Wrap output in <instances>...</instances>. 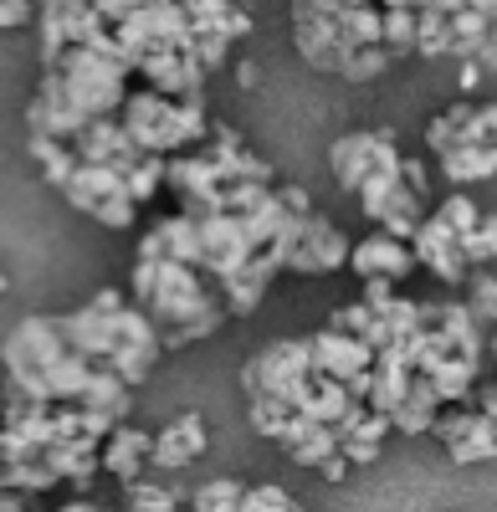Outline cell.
I'll return each instance as SVG.
<instances>
[{
    "mask_svg": "<svg viewBox=\"0 0 497 512\" xmlns=\"http://www.w3.org/2000/svg\"><path fill=\"white\" fill-rule=\"evenodd\" d=\"M41 461H47L62 482H77V492H88L93 477H98V446L93 441H47L41 446Z\"/></svg>",
    "mask_w": 497,
    "mask_h": 512,
    "instance_id": "22",
    "label": "cell"
},
{
    "mask_svg": "<svg viewBox=\"0 0 497 512\" xmlns=\"http://www.w3.org/2000/svg\"><path fill=\"white\" fill-rule=\"evenodd\" d=\"M118 123L139 154H175L205 139V103H180L154 88H139V93H123Z\"/></svg>",
    "mask_w": 497,
    "mask_h": 512,
    "instance_id": "3",
    "label": "cell"
},
{
    "mask_svg": "<svg viewBox=\"0 0 497 512\" xmlns=\"http://www.w3.org/2000/svg\"><path fill=\"white\" fill-rule=\"evenodd\" d=\"M293 507L298 502L282 487H241V502H236V512H293Z\"/></svg>",
    "mask_w": 497,
    "mask_h": 512,
    "instance_id": "39",
    "label": "cell"
},
{
    "mask_svg": "<svg viewBox=\"0 0 497 512\" xmlns=\"http://www.w3.org/2000/svg\"><path fill=\"white\" fill-rule=\"evenodd\" d=\"M88 6L103 16V21H118L123 11H134V6H144V0H88Z\"/></svg>",
    "mask_w": 497,
    "mask_h": 512,
    "instance_id": "49",
    "label": "cell"
},
{
    "mask_svg": "<svg viewBox=\"0 0 497 512\" xmlns=\"http://www.w3.org/2000/svg\"><path fill=\"white\" fill-rule=\"evenodd\" d=\"M159 185H164V154H144L129 175H123V190H129V200L134 205H144V200H154L159 195Z\"/></svg>",
    "mask_w": 497,
    "mask_h": 512,
    "instance_id": "33",
    "label": "cell"
},
{
    "mask_svg": "<svg viewBox=\"0 0 497 512\" xmlns=\"http://www.w3.org/2000/svg\"><path fill=\"white\" fill-rule=\"evenodd\" d=\"M0 26H31V0H0Z\"/></svg>",
    "mask_w": 497,
    "mask_h": 512,
    "instance_id": "46",
    "label": "cell"
},
{
    "mask_svg": "<svg viewBox=\"0 0 497 512\" xmlns=\"http://www.w3.org/2000/svg\"><path fill=\"white\" fill-rule=\"evenodd\" d=\"M400 185V144H395V128H375V154H369V169L359 180V205H364V221H380L385 200Z\"/></svg>",
    "mask_w": 497,
    "mask_h": 512,
    "instance_id": "13",
    "label": "cell"
},
{
    "mask_svg": "<svg viewBox=\"0 0 497 512\" xmlns=\"http://www.w3.org/2000/svg\"><path fill=\"white\" fill-rule=\"evenodd\" d=\"M328 451H339V436L328 431V425H318V431H308V436L293 446V461H298V466H318Z\"/></svg>",
    "mask_w": 497,
    "mask_h": 512,
    "instance_id": "40",
    "label": "cell"
},
{
    "mask_svg": "<svg viewBox=\"0 0 497 512\" xmlns=\"http://www.w3.org/2000/svg\"><path fill=\"white\" fill-rule=\"evenodd\" d=\"M26 123H31V134H52V139H72L82 123H88V113H77L72 103H67V93H62V82H57V72L47 67V77H41V93L26 103Z\"/></svg>",
    "mask_w": 497,
    "mask_h": 512,
    "instance_id": "17",
    "label": "cell"
},
{
    "mask_svg": "<svg viewBox=\"0 0 497 512\" xmlns=\"http://www.w3.org/2000/svg\"><path fill=\"white\" fill-rule=\"evenodd\" d=\"M344 267H354L359 277H390V282H400V277L416 272V251H410L405 241H395V236H385V231H375V236H364L359 246L349 241Z\"/></svg>",
    "mask_w": 497,
    "mask_h": 512,
    "instance_id": "16",
    "label": "cell"
},
{
    "mask_svg": "<svg viewBox=\"0 0 497 512\" xmlns=\"http://www.w3.org/2000/svg\"><path fill=\"white\" fill-rule=\"evenodd\" d=\"M421 323V303H405V297H390L385 308H369V328L359 333L364 338V349L375 354V349H390L400 344V338Z\"/></svg>",
    "mask_w": 497,
    "mask_h": 512,
    "instance_id": "21",
    "label": "cell"
},
{
    "mask_svg": "<svg viewBox=\"0 0 497 512\" xmlns=\"http://www.w3.org/2000/svg\"><path fill=\"white\" fill-rule=\"evenodd\" d=\"M113 287H103L88 308H77V313H67V318H52L57 323V333H62V344L72 349V354H82L88 364H103L108 359V349H113V328H108V303H113Z\"/></svg>",
    "mask_w": 497,
    "mask_h": 512,
    "instance_id": "11",
    "label": "cell"
},
{
    "mask_svg": "<svg viewBox=\"0 0 497 512\" xmlns=\"http://www.w3.org/2000/svg\"><path fill=\"white\" fill-rule=\"evenodd\" d=\"M62 477L52 472L47 461H11L0 466V487H16V492H52Z\"/></svg>",
    "mask_w": 497,
    "mask_h": 512,
    "instance_id": "31",
    "label": "cell"
},
{
    "mask_svg": "<svg viewBox=\"0 0 497 512\" xmlns=\"http://www.w3.org/2000/svg\"><path fill=\"white\" fill-rule=\"evenodd\" d=\"M410 251H416V267H431L446 287H462L467 282V256H462V241H457V231H451L441 216H421V226H416V236L405 241Z\"/></svg>",
    "mask_w": 497,
    "mask_h": 512,
    "instance_id": "9",
    "label": "cell"
},
{
    "mask_svg": "<svg viewBox=\"0 0 497 512\" xmlns=\"http://www.w3.org/2000/svg\"><path fill=\"white\" fill-rule=\"evenodd\" d=\"M67 149H72L77 164H113V169H123V175H129V169L144 159V154L134 149V139L123 134L118 118H88V123H82L77 134L67 139Z\"/></svg>",
    "mask_w": 497,
    "mask_h": 512,
    "instance_id": "10",
    "label": "cell"
},
{
    "mask_svg": "<svg viewBox=\"0 0 497 512\" xmlns=\"http://www.w3.org/2000/svg\"><path fill=\"white\" fill-rule=\"evenodd\" d=\"M441 180L446 185H477V180H492L497 175V149L492 139L487 144H457V149H441Z\"/></svg>",
    "mask_w": 497,
    "mask_h": 512,
    "instance_id": "23",
    "label": "cell"
},
{
    "mask_svg": "<svg viewBox=\"0 0 497 512\" xmlns=\"http://www.w3.org/2000/svg\"><path fill=\"white\" fill-rule=\"evenodd\" d=\"M0 512H31V492H16V487H0Z\"/></svg>",
    "mask_w": 497,
    "mask_h": 512,
    "instance_id": "50",
    "label": "cell"
},
{
    "mask_svg": "<svg viewBox=\"0 0 497 512\" xmlns=\"http://www.w3.org/2000/svg\"><path fill=\"white\" fill-rule=\"evenodd\" d=\"M62 195L108 231H129L139 216V205L123 190V169L113 164H72V175L62 180Z\"/></svg>",
    "mask_w": 497,
    "mask_h": 512,
    "instance_id": "6",
    "label": "cell"
},
{
    "mask_svg": "<svg viewBox=\"0 0 497 512\" xmlns=\"http://www.w3.org/2000/svg\"><path fill=\"white\" fill-rule=\"evenodd\" d=\"M31 159L41 164V175H47V185H57L62 190V180L72 175V149L62 144V139H52V134H31Z\"/></svg>",
    "mask_w": 497,
    "mask_h": 512,
    "instance_id": "29",
    "label": "cell"
},
{
    "mask_svg": "<svg viewBox=\"0 0 497 512\" xmlns=\"http://www.w3.org/2000/svg\"><path fill=\"white\" fill-rule=\"evenodd\" d=\"M385 67H390L385 47H349V57H344L339 77H349V82H369V77H380Z\"/></svg>",
    "mask_w": 497,
    "mask_h": 512,
    "instance_id": "37",
    "label": "cell"
},
{
    "mask_svg": "<svg viewBox=\"0 0 497 512\" xmlns=\"http://www.w3.org/2000/svg\"><path fill=\"white\" fill-rule=\"evenodd\" d=\"M134 303L159 328V349H185L195 338H211L226 323V308L205 292L200 272L185 262H170V256H139Z\"/></svg>",
    "mask_w": 497,
    "mask_h": 512,
    "instance_id": "1",
    "label": "cell"
},
{
    "mask_svg": "<svg viewBox=\"0 0 497 512\" xmlns=\"http://www.w3.org/2000/svg\"><path fill=\"white\" fill-rule=\"evenodd\" d=\"M436 410H441V400H436V390H431V379H426V374H410L400 405L390 410V431L416 436V431H426V425H431Z\"/></svg>",
    "mask_w": 497,
    "mask_h": 512,
    "instance_id": "24",
    "label": "cell"
},
{
    "mask_svg": "<svg viewBox=\"0 0 497 512\" xmlns=\"http://www.w3.org/2000/svg\"><path fill=\"white\" fill-rule=\"evenodd\" d=\"M134 72L144 77V88L164 93V98H180V103H205V67L195 52L180 47H154L134 62Z\"/></svg>",
    "mask_w": 497,
    "mask_h": 512,
    "instance_id": "8",
    "label": "cell"
},
{
    "mask_svg": "<svg viewBox=\"0 0 497 512\" xmlns=\"http://www.w3.org/2000/svg\"><path fill=\"white\" fill-rule=\"evenodd\" d=\"M308 379H313L308 338H277V344H267L252 364L241 369V390H246V405L293 410Z\"/></svg>",
    "mask_w": 497,
    "mask_h": 512,
    "instance_id": "5",
    "label": "cell"
},
{
    "mask_svg": "<svg viewBox=\"0 0 497 512\" xmlns=\"http://www.w3.org/2000/svg\"><path fill=\"white\" fill-rule=\"evenodd\" d=\"M446 26H451V41H457V36H487V31H492V21H487L482 11H467V6H462V11H451Z\"/></svg>",
    "mask_w": 497,
    "mask_h": 512,
    "instance_id": "42",
    "label": "cell"
},
{
    "mask_svg": "<svg viewBox=\"0 0 497 512\" xmlns=\"http://www.w3.org/2000/svg\"><path fill=\"white\" fill-rule=\"evenodd\" d=\"M72 405H82V410H93V415H103V420H113V425H118V420H129L134 395H129V384H123L108 364H93Z\"/></svg>",
    "mask_w": 497,
    "mask_h": 512,
    "instance_id": "20",
    "label": "cell"
},
{
    "mask_svg": "<svg viewBox=\"0 0 497 512\" xmlns=\"http://www.w3.org/2000/svg\"><path fill=\"white\" fill-rule=\"evenodd\" d=\"M395 297V282L390 277H364V308H385Z\"/></svg>",
    "mask_w": 497,
    "mask_h": 512,
    "instance_id": "44",
    "label": "cell"
},
{
    "mask_svg": "<svg viewBox=\"0 0 497 512\" xmlns=\"http://www.w3.org/2000/svg\"><path fill=\"white\" fill-rule=\"evenodd\" d=\"M205 139H211V154L216 159V169H221V180L231 185V180H262V185H272V164H262L252 149L241 144V134L236 128H226V123H205Z\"/></svg>",
    "mask_w": 497,
    "mask_h": 512,
    "instance_id": "18",
    "label": "cell"
},
{
    "mask_svg": "<svg viewBox=\"0 0 497 512\" xmlns=\"http://www.w3.org/2000/svg\"><path fill=\"white\" fill-rule=\"evenodd\" d=\"M200 451H205V420L180 415L159 436H149V472H185L190 461H200Z\"/></svg>",
    "mask_w": 497,
    "mask_h": 512,
    "instance_id": "14",
    "label": "cell"
},
{
    "mask_svg": "<svg viewBox=\"0 0 497 512\" xmlns=\"http://www.w3.org/2000/svg\"><path fill=\"white\" fill-rule=\"evenodd\" d=\"M339 451L349 456V466H364V461H375L380 456V441H359V436H344Z\"/></svg>",
    "mask_w": 497,
    "mask_h": 512,
    "instance_id": "43",
    "label": "cell"
},
{
    "mask_svg": "<svg viewBox=\"0 0 497 512\" xmlns=\"http://www.w3.org/2000/svg\"><path fill=\"white\" fill-rule=\"evenodd\" d=\"M103 472H113L118 482H134L149 472V431H134V425H113L103 436V456H98Z\"/></svg>",
    "mask_w": 497,
    "mask_h": 512,
    "instance_id": "19",
    "label": "cell"
},
{
    "mask_svg": "<svg viewBox=\"0 0 497 512\" xmlns=\"http://www.w3.org/2000/svg\"><path fill=\"white\" fill-rule=\"evenodd\" d=\"M467 11H482V16L492 21V16H497V0H467Z\"/></svg>",
    "mask_w": 497,
    "mask_h": 512,
    "instance_id": "55",
    "label": "cell"
},
{
    "mask_svg": "<svg viewBox=\"0 0 497 512\" xmlns=\"http://www.w3.org/2000/svg\"><path fill=\"white\" fill-rule=\"evenodd\" d=\"M57 512H103V507H98V502H88V497H72V502H67V507H57Z\"/></svg>",
    "mask_w": 497,
    "mask_h": 512,
    "instance_id": "53",
    "label": "cell"
},
{
    "mask_svg": "<svg viewBox=\"0 0 497 512\" xmlns=\"http://www.w3.org/2000/svg\"><path fill=\"white\" fill-rule=\"evenodd\" d=\"M482 415H497V395H492V384L482 390Z\"/></svg>",
    "mask_w": 497,
    "mask_h": 512,
    "instance_id": "56",
    "label": "cell"
},
{
    "mask_svg": "<svg viewBox=\"0 0 497 512\" xmlns=\"http://www.w3.org/2000/svg\"><path fill=\"white\" fill-rule=\"evenodd\" d=\"M318 472H323V482H344V477H349V456H344V451H328V456L318 461Z\"/></svg>",
    "mask_w": 497,
    "mask_h": 512,
    "instance_id": "47",
    "label": "cell"
},
{
    "mask_svg": "<svg viewBox=\"0 0 497 512\" xmlns=\"http://www.w3.org/2000/svg\"><path fill=\"white\" fill-rule=\"evenodd\" d=\"M0 369H6V379L26 400L72 405L93 364L62 344L52 318H26V323H16V333L6 338V344H0Z\"/></svg>",
    "mask_w": 497,
    "mask_h": 512,
    "instance_id": "2",
    "label": "cell"
},
{
    "mask_svg": "<svg viewBox=\"0 0 497 512\" xmlns=\"http://www.w3.org/2000/svg\"><path fill=\"white\" fill-rule=\"evenodd\" d=\"M190 502H195V512H236V502H241V482H231V477L205 482Z\"/></svg>",
    "mask_w": 497,
    "mask_h": 512,
    "instance_id": "38",
    "label": "cell"
},
{
    "mask_svg": "<svg viewBox=\"0 0 497 512\" xmlns=\"http://www.w3.org/2000/svg\"><path fill=\"white\" fill-rule=\"evenodd\" d=\"M344 256H349V236L334 226V221H323V216H303V231H298V246L293 256H287V267L303 272V277H318V272H334L344 267Z\"/></svg>",
    "mask_w": 497,
    "mask_h": 512,
    "instance_id": "12",
    "label": "cell"
},
{
    "mask_svg": "<svg viewBox=\"0 0 497 512\" xmlns=\"http://www.w3.org/2000/svg\"><path fill=\"white\" fill-rule=\"evenodd\" d=\"M272 190H277V185H272ZM277 200H282L287 210H293V216H308V210H313V200H308L298 185H282V190H277Z\"/></svg>",
    "mask_w": 497,
    "mask_h": 512,
    "instance_id": "48",
    "label": "cell"
},
{
    "mask_svg": "<svg viewBox=\"0 0 497 512\" xmlns=\"http://www.w3.org/2000/svg\"><path fill=\"white\" fill-rule=\"evenodd\" d=\"M0 292H6V277H0Z\"/></svg>",
    "mask_w": 497,
    "mask_h": 512,
    "instance_id": "57",
    "label": "cell"
},
{
    "mask_svg": "<svg viewBox=\"0 0 497 512\" xmlns=\"http://www.w3.org/2000/svg\"><path fill=\"white\" fill-rule=\"evenodd\" d=\"M380 47L390 62L416 57V11L405 6H380Z\"/></svg>",
    "mask_w": 497,
    "mask_h": 512,
    "instance_id": "27",
    "label": "cell"
},
{
    "mask_svg": "<svg viewBox=\"0 0 497 512\" xmlns=\"http://www.w3.org/2000/svg\"><path fill=\"white\" fill-rule=\"evenodd\" d=\"M436 216H441L451 231L462 236V231H472V226H477V216H482V210H477L467 195H451V200H441V205H436Z\"/></svg>",
    "mask_w": 497,
    "mask_h": 512,
    "instance_id": "41",
    "label": "cell"
},
{
    "mask_svg": "<svg viewBox=\"0 0 497 512\" xmlns=\"http://www.w3.org/2000/svg\"><path fill=\"white\" fill-rule=\"evenodd\" d=\"M334 328H344V333H354V338H359V333L369 328V308H364V303H349V308H339Z\"/></svg>",
    "mask_w": 497,
    "mask_h": 512,
    "instance_id": "45",
    "label": "cell"
},
{
    "mask_svg": "<svg viewBox=\"0 0 497 512\" xmlns=\"http://www.w3.org/2000/svg\"><path fill=\"white\" fill-rule=\"evenodd\" d=\"M334 31H339L344 47H380V6L375 0H364V6H339Z\"/></svg>",
    "mask_w": 497,
    "mask_h": 512,
    "instance_id": "25",
    "label": "cell"
},
{
    "mask_svg": "<svg viewBox=\"0 0 497 512\" xmlns=\"http://www.w3.org/2000/svg\"><path fill=\"white\" fill-rule=\"evenodd\" d=\"M293 512H303V507H293Z\"/></svg>",
    "mask_w": 497,
    "mask_h": 512,
    "instance_id": "58",
    "label": "cell"
},
{
    "mask_svg": "<svg viewBox=\"0 0 497 512\" xmlns=\"http://www.w3.org/2000/svg\"><path fill=\"white\" fill-rule=\"evenodd\" d=\"M236 82H241V88H257V82H262L257 62H236Z\"/></svg>",
    "mask_w": 497,
    "mask_h": 512,
    "instance_id": "52",
    "label": "cell"
},
{
    "mask_svg": "<svg viewBox=\"0 0 497 512\" xmlns=\"http://www.w3.org/2000/svg\"><path fill=\"white\" fill-rule=\"evenodd\" d=\"M123 487H129V512H175L180 507L175 487H159V482H144V477L123 482Z\"/></svg>",
    "mask_w": 497,
    "mask_h": 512,
    "instance_id": "35",
    "label": "cell"
},
{
    "mask_svg": "<svg viewBox=\"0 0 497 512\" xmlns=\"http://www.w3.org/2000/svg\"><path fill=\"white\" fill-rule=\"evenodd\" d=\"M36 16V36H41V67H57V57L67 52V31H62V6L57 0H41Z\"/></svg>",
    "mask_w": 497,
    "mask_h": 512,
    "instance_id": "30",
    "label": "cell"
},
{
    "mask_svg": "<svg viewBox=\"0 0 497 512\" xmlns=\"http://www.w3.org/2000/svg\"><path fill=\"white\" fill-rule=\"evenodd\" d=\"M369 354L364 349V338H354V333H344V328H323L318 338H308V364H313V374H323V379H349V374H359V369H369Z\"/></svg>",
    "mask_w": 497,
    "mask_h": 512,
    "instance_id": "15",
    "label": "cell"
},
{
    "mask_svg": "<svg viewBox=\"0 0 497 512\" xmlns=\"http://www.w3.org/2000/svg\"><path fill=\"white\" fill-rule=\"evenodd\" d=\"M369 154H375V128H364V134H344L334 144V175L344 190H359L364 169H369Z\"/></svg>",
    "mask_w": 497,
    "mask_h": 512,
    "instance_id": "26",
    "label": "cell"
},
{
    "mask_svg": "<svg viewBox=\"0 0 497 512\" xmlns=\"http://www.w3.org/2000/svg\"><path fill=\"white\" fill-rule=\"evenodd\" d=\"M457 241H462L467 267H492V256H497V221L492 216H477V226L462 231Z\"/></svg>",
    "mask_w": 497,
    "mask_h": 512,
    "instance_id": "34",
    "label": "cell"
},
{
    "mask_svg": "<svg viewBox=\"0 0 497 512\" xmlns=\"http://www.w3.org/2000/svg\"><path fill=\"white\" fill-rule=\"evenodd\" d=\"M57 82H62V93L77 113H88V118H118L123 108V93H129V67L93 52V47H67L57 57Z\"/></svg>",
    "mask_w": 497,
    "mask_h": 512,
    "instance_id": "4",
    "label": "cell"
},
{
    "mask_svg": "<svg viewBox=\"0 0 497 512\" xmlns=\"http://www.w3.org/2000/svg\"><path fill=\"white\" fill-rule=\"evenodd\" d=\"M467 287H472L467 313H472V323H477V328H487V323L497 318V282H492V272H487V267H472V272H467Z\"/></svg>",
    "mask_w": 497,
    "mask_h": 512,
    "instance_id": "36",
    "label": "cell"
},
{
    "mask_svg": "<svg viewBox=\"0 0 497 512\" xmlns=\"http://www.w3.org/2000/svg\"><path fill=\"white\" fill-rule=\"evenodd\" d=\"M482 72H487V67H482L477 57H467V67H462V93H477V88H482Z\"/></svg>",
    "mask_w": 497,
    "mask_h": 512,
    "instance_id": "51",
    "label": "cell"
},
{
    "mask_svg": "<svg viewBox=\"0 0 497 512\" xmlns=\"http://www.w3.org/2000/svg\"><path fill=\"white\" fill-rule=\"evenodd\" d=\"M426 6H431V11H441V16H451V11H462L467 0H426Z\"/></svg>",
    "mask_w": 497,
    "mask_h": 512,
    "instance_id": "54",
    "label": "cell"
},
{
    "mask_svg": "<svg viewBox=\"0 0 497 512\" xmlns=\"http://www.w3.org/2000/svg\"><path fill=\"white\" fill-rule=\"evenodd\" d=\"M446 451H451V461L457 466H477V461H492L497 456V436H492V415H472V425L457 436V441H446Z\"/></svg>",
    "mask_w": 497,
    "mask_h": 512,
    "instance_id": "28",
    "label": "cell"
},
{
    "mask_svg": "<svg viewBox=\"0 0 497 512\" xmlns=\"http://www.w3.org/2000/svg\"><path fill=\"white\" fill-rule=\"evenodd\" d=\"M446 47H451L446 16L431 11V6H421V11H416V57H446Z\"/></svg>",
    "mask_w": 497,
    "mask_h": 512,
    "instance_id": "32",
    "label": "cell"
},
{
    "mask_svg": "<svg viewBox=\"0 0 497 512\" xmlns=\"http://www.w3.org/2000/svg\"><path fill=\"white\" fill-rule=\"evenodd\" d=\"M108 328H113V349H108L103 364L134 390V384L149 379L154 359L164 354V349H159V328L149 323L144 308H129L123 297H113V303H108Z\"/></svg>",
    "mask_w": 497,
    "mask_h": 512,
    "instance_id": "7",
    "label": "cell"
}]
</instances>
